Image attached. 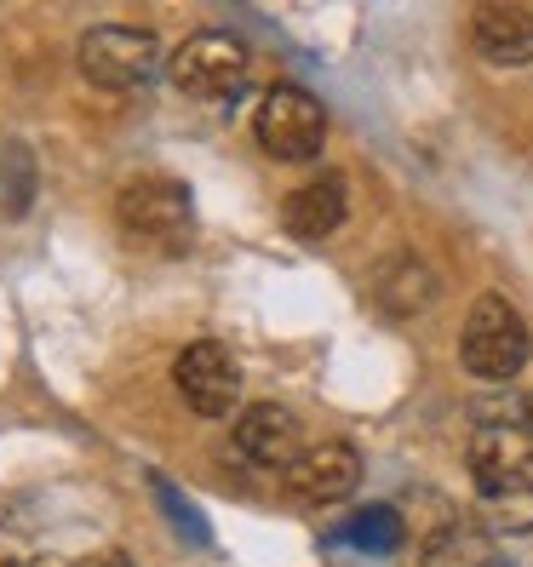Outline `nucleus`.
<instances>
[{
    "label": "nucleus",
    "instance_id": "20e7f679",
    "mask_svg": "<svg viewBox=\"0 0 533 567\" xmlns=\"http://www.w3.org/2000/svg\"><path fill=\"white\" fill-rule=\"evenodd\" d=\"M253 132H258L264 155H276V161H316L321 144H327V115H321V104L305 86H276L258 104Z\"/></svg>",
    "mask_w": 533,
    "mask_h": 567
},
{
    "label": "nucleus",
    "instance_id": "423d86ee",
    "mask_svg": "<svg viewBox=\"0 0 533 567\" xmlns=\"http://www.w3.org/2000/svg\"><path fill=\"white\" fill-rule=\"evenodd\" d=\"M178 390H184V402L202 419H224V413H236L242 367H236V355H229L224 344L202 339V344H189L178 355Z\"/></svg>",
    "mask_w": 533,
    "mask_h": 567
},
{
    "label": "nucleus",
    "instance_id": "f3484780",
    "mask_svg": "<svg viewBox=\"0 0 533 567\" xmlns=\"http://www.w3.org/2000/svg\"><path fill=\"white\" fill-rule=\"evenodd\" d=\"M75 567H139L126 550H92V556H81Z\"/></svg>",
    "mask_w": 533,
    "mask_h": 567
},
{
    "label": "nucleus",
    "instance_id": "f257e3e1",
    "mask_svg": "<svg viewBox=\"0 0 533 567\" xmlns=\"http://www.w3.org/2000/svg\"><path fill=\"white\" fill-rule=\"evenodd\" d=\"M527 350H533V339H527V321L516 316V305H505L499 292L476 298L471 321H464V332H459L464 373H476L488 384H505L527 367Z\"/></svg>",
    "mask_w": 533,
    "mask_h": 567
},
{
    "label": "nucleus",
    "instance_id": "1a4fd4ad",
    "mask_svg": "<svg viewBox=\"0 0 533 567\" xmlns=\"http://www.w3.org/2000/svg\"><path fill=\"white\" fill-rule=\"evenodd\" d=\"M236 447L253 458V464H270V471H293V458L305 453V430H298V419L276 402H258L236 419Z\"/></svg>",
    "mask_w": 533,
    "mask_h": 567
},
{
    "label": "nucleus",
    "instance_id": "6e6552de",
    "mask_svg": "<svg viewBox=\"0 0 533 567\" xmlns=\"http://www.w3.org/2000/svg\"><path fill=\"white\" fill-rule=\"evenodd\" d=\"M361 482V458L350 442H321V447H305L293 458L287 471V493L305 498V505H339V498H350Z\"/></svg>",
    "mask_w": 533,
    "mask_h": 567
},
{
    "label": "nucleus",
    "instance_id": "ddd939ff",
    "mask_svg": "<svg viewBox=\"0 0 533 567\" xmlns=\"http://www.w3.org/2000/svg\"><path fill=\"white\" fill-rule=\"evenodd\" d=\"M430 298H437V281H430V270L419 258H396V264H385V276H379V305L390 310V316H413V310H424Z\"/></svg>",
    "mask_w": 533,
    "mask_h": 567
},
{
    "label": "nucleus",
    "instance_id": "9d476101",
    "mask_svg": "<svg viewBox=\"0 0 533 567\" xmlns=\"http://www.w3.org/2000/svg\"><path fill=\"white\" fill-rule=\"evenodd\" d=\"M345 213H350L345 178H339V173H321V178L298 184V189L287 195V207H281V224L293 229L298 241H327L332 229L345 224Z\"/></svg>",
    "mask_w": 533,
    "mask_h": 567
},
{
    "label": "nucleus",
    "instance_id": "9b49d317",
    "mask_svg": "<svg viewBox=\"0 0 533 567\" xmlns=\"http://www.w3.org/2000/svg\"><path fill=\"white\" fill-rule=\"evenodd\" d=\"M471 41L488 63L499 70H516V63H533V12L522 7H482L471 18Z\"/></svg>",
    "mask_w": 533,
    "mask_h": 567
},
{
    "label": "nucleus",
    "instance_id": "0eeeda50",
    "mask_svg": "<svg viewBox=\"0 0 533 567\" xmlns=\"http://www.w3.org/2000/svg\"><path fill=\"white\" fill-rule=\"evenodd\" d=\"M471 476H476L482 498L533 487V442L511 424H482L471 442Z\"/></svg>",
    "mask_w": 533,
    "mask_h": 567
},
{
    "label": "nucleus",
    "instance_id": "2eb2a0df",
    "mask_svg": "<svg viewBox=\"0 0 533 567\" xmlns=\"http://www.w3.org/2000/svg\"><path fill=\"white\" fill-rule=\"evenodd\" d=\"M150 493L161 498V511H166V522H173L178 533H189V545H213V533H207V522H202V511L189 505V498L166 482L161 471H150Z\"/></svg>",
    "mask_w": 533,
    "mask_h": 567
},
{
    "label": "nucleus",
    "instance_id": "a211bd4d",
    "mask_svg": "<svg viewBox=\"0 0 533 567\" xmlns=\"http://www.w3.org/2000/svg\"><path fill=\"white\" fill-rule=\"evenodd\" d=\"M0 567H52V561H0Z\"/></svg>",
    "mask_w": 533,
    "mask_h": 567
},
{
    "label": "nucleus",
    "instance_id": "7ed1b4c3",
    "mask_svg": "<svg viewBox=\"0 0 533 567\" xmlns=\"http://www.w3.org/2000/svg\"><path fill=\"white\" fill-rule=\"evenodd\" d=\"M161 70V41L150 29L126 23H98L81 35V75L104 92H132Z\"/></svg>",
    "mask_w": 533,
    "mask_h": 567
},
{
    "label": "nucleus",
    "instance_id": "f03ea898",
    "mask_svg": "<svg viewBox=\"0 0 533 567\" xmlns=\"http://www.w3.org/2000/svg\"><path fill=\"white\" fill-rule=\"evenodd\" d=\"M121 236L144 252H184L189 247V189L178 178H132L115 202Z\"/></svg>",
    "mask_w": 533,
    "mask_h": 567
},
{
    "label": "nucleus",
    "instance_id": "6ab92c4d",
    "mask_svg": "<svg viewBox=\"0 0 533 567\" xmlns=\"http://www.w3.org/2000/svg\"><path fill=\"white\" fill-rule=\"evenodd\" d=\"M488 567H511V561H505V556H493V561H488Z\"/></svg>",
    "mask_w": 533,
    "mask_h": 567
},
{
    "label": "nucleus",
    "instance_id": "4468645a",
    "mask_svg": "<svg viewBox=\"0 0 533 567\" xmlns=\"http://www.w3.org/2000/svg\"><path fill=\"white\" fill-rule=\"evenodd\" d=\"M339 539L356 545V550H368V556H390V550H402L408 527H402V516H396L390 505H368L361 516H350V522L339 527Z\"/></svg>",
    "mask_w": 533,
    "mask_h": 567
},
{
    "label": "nucleus",
    "instance_id": "f8f14e48",
    "mask_svg": "<svg viewBox=\"0 0 533 567\" xmlns=\"http://www.w3.org/2000/svg\"><path fill=\"white\" fill-rule=\"evenodd\" d=\"M424 567H488L499 550H488V533L471 522H448L424 539Z\"/></svg>",
    "mask_w": 533,
    "mask_h": 567
},
{
    "label": "nucleus",
    "instance_id": "39448f33",
    "mask_svg": "<svg viewBox=\"0 0 533 567\" xmlns=\"http://www.w3.org/2000/svg\"><path fill=\"white\" fill-rule=\"evenodd\" d=\"M247 75V47L236 35H218V29H202L173 52V86L189 97H229Z\"/></svg>",
    "mask_w": 533,
    "mask_h": 567
},
{
    "label": "nucleus",
    "instance_id": "dca6fc26",
    "mask_svg": "<svg viewBox=\"0 0 533 567\" xmlns=\"http://www.w3.org/2000/svg\"><path fill=\"white\" fill-rule=\"evenodd\" d=\"M488 522H493V527H505V533H527V527H533V487L488 498Z\"/></svg>",
    "mask_w": 533,
    "mask_h": 567
}]
</instances>
